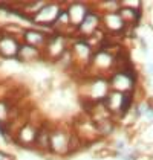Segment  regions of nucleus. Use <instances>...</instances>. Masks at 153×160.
Returning a JSON list of instances; mask_svg holds the SVG:
<instances>
[{"label":"nucleus","instance_id":"obj_1","mask_svg":"<svg viewBox=\"0 0 153 160\" xmlns=\"http://www.w3.org/2000/svg\"><path fill=\"white\" fill-rule=\"evenodd\" d=\"M109 84H110V88L115 92L135 93L136 86H138V73L135 72L133 66L127 69L115 70L109 76Z\"/></svg>","mask_w":153,"mask_h":160},{"label":"nucleus","instance_id":"obj_2","mask_svg":"<svg viewBox=\"0 0 153 160\" xmlns=\"http://www.w3.org/2000/svg\"><path fill=\"white\" fill-rule=\"evenodd\" d=\"M72 133L74 130H64V127H54L49 139V152L58 157L71 154Z\"/></svg>","mask_w":153,"mask_h":160},{"label":"nucleus","instance_id":"obj_3","mask_svg":"<svg viewBox=\"0 0 153 160\" xmlns=\"http://www.w3.org/2000/svg\"><path fill=\"white\" fill-rule=\"evenodd\" d=\"M63 8L64 6L60 5V3H46L35 15H32L31 23L35 26V28H41V29H45V28H54L60 12L63 11Z\"/></svg>","mask_w":153,"mask_h":160},{"label":"nucleus","instance_id":"obj_4","mask_svg":"<svg viewBox=\"0 0 153 160\" xmlns=\"http://www.w3.org/2000/svg\"><path fill=\"white\" fill-rule=\"evenodd\" d=\"M22 38L0 31V58L3 60H17L22 48Z\"/></svg>","mask_w":153,"mask_h":160},{"label":"nucleus","instance_id":"obj_5","mask_svg":"<svg viewBox=\"0 0 153 160\" xmlns=\"http://www.w3.org/2000/svg\"><path fill=\"white\" fill-rule=\"evenodd\" d=\"M100 29H101V14L97 9H92L83 20V23L76 28L75 35L78 38H90Z\"/></svg>","mask_w":153,"mask_h":160},{"label":"nucleus","instance_id":"obj_6","mask_svg":"<svg viewBox=\"0 0 153 160\" xmlns=\"http://www.w3.org/2000/svg\"><path fill=\"white\" fill-rule=\"evenodd\" d=\"M101 28L107 35H119L129 29V26L124 23L119 12L101 14Z\"/></svg>","mask_w":153,"mask_h":160},{"label":"nucleus","instance_id":"obj_7","mask_svg":"<svg viewBox=\"0 0 153 160\" xmlns=\"http://www.w3.org/2000/svg\"><path fill=\"white\" fill-rule=\"evenodd\" d=\"M49 37H51V34H48L45 29L34 26V28H26L25 29V32L22 35V41L40 50H45L48 41H49Z\"/></svg>","mask_w":153,"mask_h":160},{"label":"nucleus","instance_id":"obj_8","mask_svg":"<svg viewBox=\"0 0 153 160\" xmlns=\"http://www.w3.org/2000/svg\"><path fill=\"white\" fill-rule=\"evenodd\" d=\"M66 9L69 12V18H71V26L72 29L76 31V28L83 23V20L86 18V15L92 11L90 5L83 3V2H72V3H66Z\"/></svg>","mask_w":153,"mask_h":160},{"label":"nucleus","instance_id":"obj_9","mask_svg":"<svg viewBox=\"0 0 153 160\" xmlns=\"http://www.w3.org/2000/svg\"><path fill=\"white\" fill-rule=\"evenodd\" d=\"M37 131H38V127L32 125V122L23 123V127L18 128L15 136H14V142H15L17 145L25 147V148L34 147L35 137H37Z\"/></svg>","mask_w":153,"mask_h":160},{"label":"nucleus","instance_id":"obj_10","mask_svg":"<svg viewBox=\"0 0 153 160\" xmlns=\"http://www.w3.org/2000/svg\"><path fill=\"white\" fill-rule=\"evenodd\" d=\"M121 18L124 20V23L129 28H135L141 22L142 18V8H133V6H127L121 2V9L118 11Z\"/></svg>","mask_w":153,"mask_h":160},{"label":"nucleus","instance_id":"obj_11","mask_svg":"<svg viewBox=\"0 0 153 160\" xmlns=\"http://www.w3.org/2000/svg\"><path fill=\"white\" fill-rule=\"evenodd\" d=\"M52 128L54 127H51L48 122H43L38 125L37 137H35V143H34V147L37 148L38 151L49 152V139H51Z\"/></svg>","mask_w":153,"mask_h":160},{"label":"nucleus","instance_id":"obj_12","mask_svg":"<svg viewBox=\"0 0 153 160\" xmlns=\"http://www.w3.org/2000/svg\"><path fill=\"white\" fill-rule=\"evenodd\" d=\"M41 58H45V52L43 50L37 49V48H34L31 44L22 43V48H20L18 57H17V61L32 62V61H40Z\"/></svg>","mask_w":153,"mask_h":160},{"label":"nucleus","instance_id":"obj_13","mask_svg":"<svg viewBox=\"0 0 153 160\" xmlns=\"http://www.w3.org/2000/svg\"><path fill=\"white\" fill-rule=\"evenodd\" d=\"M97 130H98V134L100 137H109L115 133L116 130V121L113 118H109V119H104L101 122H97Z\"/></svg>","mask_w":153,"mask_h":160},{"label":"nucleus","instance_id":"obj_14","mask_svg":"<svg viewBox=\"0 0 153 160\" xmlns=\"http://www.w3.org/2000/svg\"><path fill=\"white\" fill-rule=\"evenodd\" d=\"M138 41H140V49L142 50V53L144 55H149V46H147V43H145V40L142 37L138 38Z\"/></svg>","mask_w":153,"mask_h":160},{"label":"nucleus","instance_id":"obj_15","mask_svg":"<svg viewBox=\"0 0 153 160\" xmlns=\"http://www.w3.org/2000/svg\"><path fill=\"white\" fill-rule=\"evenodd\" d=\"M145 73L149 75V76H153V62L152 61L145 62Z\"/></svg>","mask_w":153,"mask_h":160},{"label":"nucleus","instance_id":"obj_16","mask_svg":"<svg viewBox=\"0 0 153 160\" xmlns=\"http://www.w3.org/2000/svg\"><path fill=\"white\" fill-rule=\"evenodd\" d=\"M0 160H14V159H13V156H9V154H6V152H3L0 149Z\"/></svg>","mask_w":153,"mask_h":160}]
</instances>
